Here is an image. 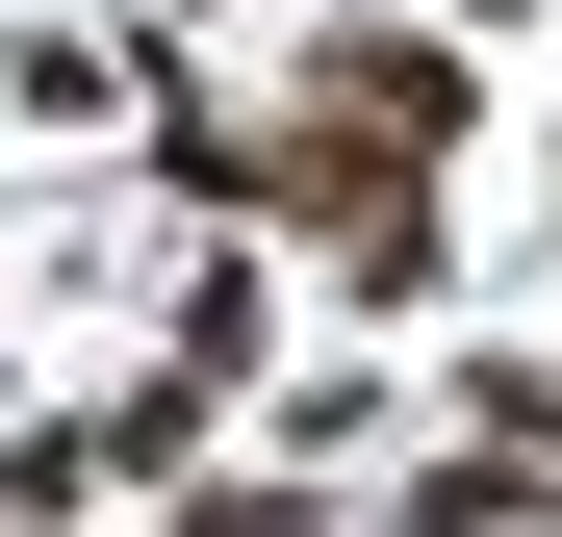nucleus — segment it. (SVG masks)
Here are the masks:
<instances>
[{"mask_svg": "<svg viewBox=\"0 0 562 537\" xmlns=\"http://www.w3.org/2000/svg\"><path fill=\"white\" fill-rule=\"evenodd\" d=\"M435 282H460V231H435V179H409V205H358V231H333V307H358V333H409Z\"/></svg>", "mask_w": 562, "mask_h": 537, "instance_id": "nucleus-1", "label": "nucleus"}]
</instances>
